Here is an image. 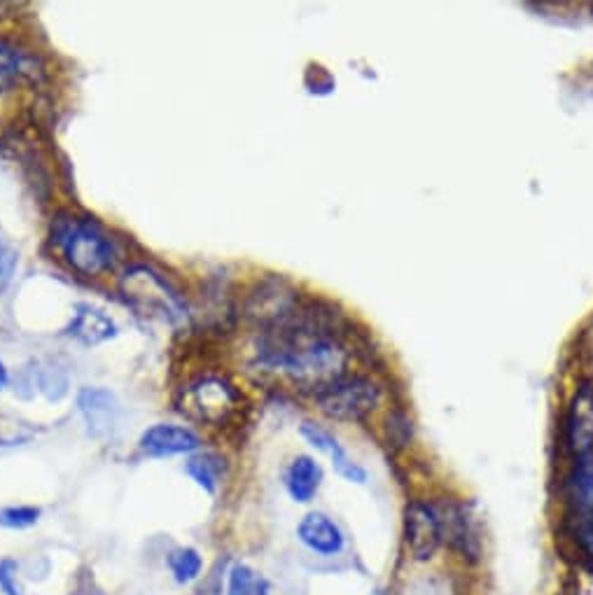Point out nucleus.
Here are the masks:
<instances>
[{
	"label": "nucleus",
	"mask_w": 593,
	"mask_h": 595,
	"mask_svg": "<svg viewBox=\"0 0 593 595\" xmlns=\"http://www.w3.org/2000/svg\"><path fill=\"white\" fill-rule=\"evenodd\" d=\"M257 364L318 393L344 376L348 350L316 313L296 311L288 323L265 331L257 346Z\"/></svg>",
	"instance_id": "nucleus-1"
},
{
	"label": "nucleus",
	"mask_w": 593,
	"mask_h": 595,
	"mask_svg": "<svg viewBox=\"0 0 593 595\" xmlns=\"http://www.w3.org/2000/svg\"><path fill=\"white\" fill-rule=\"evenodd\" d=\"M51 241L82 276H101L115 265V245L92 218L61 215L51 224Z\"/></svg>",
	"instance_id": "nucleus-2"
},
{
	"label": "nucleus",
	"mask_w": 593,
	"mask_h": 595,
	"mask_svg": "<svg viewBox=\"0 0 593 595\" xmlns=\"http://www.w3.org/2000/svg\"><path fill=\"white\" fill-rule=\"evenodd\" d=\"M121 294L127 296V302L146 315H156L168 323H178L187 315V306L183 296L171 288L166 278H162L150 267H131L125 276H121Z\"/></svg>",
	"instance_id": "nucleus-3"
},
{
	"label": "nucleus",
	"mask_w": 593,
	"mask_h": 595,
	"mask_svg": "<svg viewBox=\"0 0 593 595\" xmlns=\"http://www.w3.org/2000/svg\"><path fill=\"white\" fill-rule=\"evenodd\" d=\"M241 405V395L234 385L220 376H204L191 381L181 390L178 407L185 416L206 425H222Z\"/></svg>",
	"instance_id": "nucleus-4"
},
{
	"label": "nucleus",
	"mask_w": 593,
	"mask_h": 595,
	"mask_svg": "<svg viewBox=\"0 0 593 595\" xmlns=\"http://www.w3.org/2000/svg\"><path fill=\"white\" fill-rule=\"evenodd\" d=\"M381 401L376 383L362 376H341L316 393L318 409L335 420H360Z\"/></svg>",
	"instance_id": "nucleus-5"
},
{
	"label": "nucleus",
	"mask_w": 593,
	"mask_h": 595,
	"mask_svg": "<svg viewBox=\"0 0 593 595\" xmlns=\"http://www.w3.org/2000/svg\"><path fill=\"white\" fill-rule=\"evenodd\" d=\"M296 311H300L296 292L281 278H269L265 283H259L246 304L248 318L265 329L288 323Z\"/></svg>",
	"instance_id": "nucleus-6"
},
{
	"label": "nucleus",
	"mask_w": 593,
	"mask_h": 595,
	"mask_svg": "<svg viewBox=\"0 0 593 595\" xmlns=\"http://www.w3.org/2000/svg\"><path fill=\"white\" fill-rule=\"evenodd\" d=\"M405 545L416 563H428L442 547L438 510L428 502H411L405 512Z\"/></svg>",
	"instance_id": "nucleus-7"
},
{
	"label": "nucleus",
	"mask_w": 593,
	"mask_h": 595,
	"mask_svg": "<svg viewBox=\"0 0 593 595\" xmlns=\"http://www.w3.org/2000/svg\"><path fill=\"white\" fill-rule=\"evenodd\" d=\"M566 436L568 446L574 455H591L593 453V385L584 383L582 388L574 390L568 416H566Z\"/></svg>",
	"instance_id": "nucleus-8"
},
{
	"label": "nucleus",
	"mask_w": 593,
	"mask_h": 595,
	"mask_svg": "<svg viewBox=\"0 0 593 595\" xmlns=\"http://www.w3.org/2000/svg\"><path fill=\"white\" fill-rule=\"evenodd\" d=\"M138 444H141V451L150 458H171V455H187L199 451L201 440L189 428L160 423L148 428Z\"/></svg>",
	"instance_id": "nucleus-9"
},
{
	"label": "nucleus",
	"mask_w": 593,
	"mask_h": 595,
	"mask_svg": "<svg viewBox=\"0 0 593 595\" xmlns=\"http://www.w3.org/2000/svg\"><path fill=\"white\" fill-rule=\"evenodd\" d=\"M296 537L309 551L318 556H337L346 547V535L339 523L323 512L306 514L296 525Z\"/></svg>",
	"instance_id": "nucleus-10"
},
{
	"label": "nucleus",
	"mask_w": 593,
	"mask_h": 595,
	"mask_svg": "<svg viewBox=\"0 0 593 595\" xmlns=\"http://www.w3.org/2000/svg\"><path fill=\"white\" fill-rule=\"evenodd\" d=\"M78 407L90 430L92 436L101 440V436H108L119 418V405L111 390L106 388H82L78 395Z\"/></svg>",
	"instance_id": "nucleus-11"
},
{
	"label": "nucleus",
	"mask_w": 593,
	"mask_h": 595,
	"mask_svg": "<svg viewBox=\"0 0 593 595\" xmlns=\"http://www.w3.org/2000/svg\"><path fill=\"white\" fill-rule=\"evenodd\" d=\"M302 434L313 448H318L321 453L329 455V460H333L339 477H344L346 481H351V483L368 481V471H364L356 460L348 458L346 448L339 444L335 434H329L327 430H323L321 425H313V423H304Z\"/></svg>",
	"instance_id": "nucleus-12"
},
{
	"label": "nucleus",
	"mask_w": 593,
	"mask_h": 595,
	"mask_svg": "<svg viewBox=\"0 0 593 595\" xmlns=\"http://www.w3.org/2000/svg\"><path fill=\"white\" fill-rule=\"evenodd\" d=\"M68 335L84 346H98L103 341L117 337V325L111 315H106L94 306H78L73 323L71 327H68Z\"/></svg>",
	"instance_id": "nucleus-13"
},
{
	"label": "nucleus",
	"mask_w": 593,
	"mask_h": 595,
	"mask_svg": "<svg viewBox=\"0 0 593 595\" xmlns=\"http://www.w3.org/2000/svg\"><path fill=\"white\" fill-rule=\"evenodd\" d=\"M323 483V467L311 455H296L286 471V488L294 502L306 504L316 498Z\"/></svg>",
	"instance_id": "nucleus-14"
},
{
	"label": "nucleus",
	"mask_w": 593,
	"mask_h": 595,
	"mask_svg": "<svg viewBox=\"0 0 593 595\" xmlns=\"http://www.w3.org/2000/svg\"><path fill=\"white\" fill-rule=\"evenodd\" d=\"M438 510V516H440V528H442V541H446V545H451L453 549H458L463 553H475V537H473V530H469V523H467V516L463 514V510L458 504H442V506H434Z\"/></svg>",
	"instance_id": "nucleus-15"
},
{
	"label": "nucleus",
	"mask_w": 593,
	"mask_h": 595,
	"mask_svg": "<svg viewBox=\"0 0 593 595\" xmlns=\"http://www.w3.org/2000/svg\"><path fill=\"white\" fill-rule=\"evenodd\" d=\"M570 512H593V453L580 458L568 479Z\"/></svg>",
	"instance_id": "nucleus-16"
},
{
	"label": "nucleus",
	"mask_w": 593,
	"mask_h": 595,
	"mask_svg": "<svg viewBox=\"0 0 593 595\" xmlns=\"http://www.w3.org/2000/svg\"><path fill=\"white\" fill-rule=\"evenodd\" d=\"M224 595H271V584L265 574H259L246 563H236L226 576Z\"/></svg>",
	"instance_id": "nucleus-17"
},
{
	"label": "nucleus",
	"mask_w": 593,
	"mask_h": 595,
	"mask_svg": "<svg viewBox=\"0 0 593 595\" xmlns=\"http://www.w3.org/2000/svg\"><path fill=\"white\" fill-rule=\"evenodd\" d=\"M166 565H168V570L173 574V580H176L181 586H185V584H191V582L199 580L204 560H201L197 549L181 547V549H173L168 553Z\"/></svg>",
	"instance_id": "nucleus-18"
},
{
	"label": "nucleus",
	"mask_w": 593,
	"mask_h": 595,
	"mask_svg": "<svg viewBox=\"0 0 593 595\" xmlns=\"http://www.w3.org/2000/svg\"><path fill=\"white\" fill-rule=\"evenodd\" d=\"M187 475L197 481L199 488H204L206 493L216 495L218 486L222 481V460L218 455H199V458H191L185 465Z\"/></svg>",
	"instance_id": "nucleus-19"
},
{
	"label": "nucleus",
	"mask_w": 593,
	"mask_h": 595,
	"mask_svg": "<svg viewBox=\"0 0 593 595\" xmlns=\"http://www.w3.org/2000/svg\"><path fill=\"white\" fill-rule=\"evenodd\" d=\"M43 512L38 506H5L0 510V528L8 530H26L40 521Z\"/></svg>",
	"instance_id": "nucleus-20"
},
{
	"label": "nucleus",
	"mask_w": 593,
	"mask_h": 595,
	"mask_svg": "<svg viewBox=\"0 0 593 595\" xmlns=\"http://www.w3.org/2000/svg\"><path fill=\"white\" fill-rule=\"evenodd\" d=\"M24 70V55L12 43L0 40V84H10Z\"/></svg>",
	"instance_id": "nucleus-21"
},
{
	"label": "nucleus",
	"mask_w": 593,
	"mask_h": 595,
	"mask_svg": "<svg viewBox=\"0 0 593 595\" xmlns=\"http://www.w3.org/2000/svg\"><path fill=\"white\" fill-rule=\"evenodd\" d=\"M386 436H388V446L405 448L411 442V420L403 411H395L393 416H388Z\"/></svg>",
	"instance_id": "nucleus-22"
},
{
	"label": "nucleus",
	"mask_w": 593,
	"mask_h": 595,
	"mask_svg": "<svg viewBox=\"0 0 593 595\" xmlns=\"http://www.w3.org/2000/svg\"><path fill=\"white\" fill-rule=\"evenodd\" d=\"M0 591H3V595H28L20 582V565H16V560H0Z\"/></svg>",
	"instance_id": "nucleus-23"
},
{
	"label": "nucleus",
	"mask_w": 593,
	"mask_h": 595,
	"mask_svg": "<svg viewBox=\"0 0 593 595\" xmlns=\"http://www.w3.org/2000/svg\"><path fill=\"white\" fill-rule=\"evenodd\" d=\"M14 269H16V253L3 238H0V294H3L5 288L10 285Z\"/></svg>",
	"instance_id": "nucleus-24"
},
{
	"label": "nucleus",
	"mask_w": 593,
	"mask_h": 595,
	"mask_svg": "<svg viewBox=\"0 0 593 595\" xmlns=\"http://www.w3.org/2000/svg\"><path fill=\"white\" fill-rule=\"evenodd\" d=\"M8 383H10V372H8V366H5V362H3V360H0V390H3Z\"/></svg>",
	"instance_id": "nucleus-25"
}]
</instances>
